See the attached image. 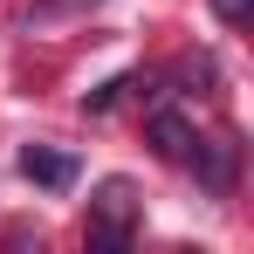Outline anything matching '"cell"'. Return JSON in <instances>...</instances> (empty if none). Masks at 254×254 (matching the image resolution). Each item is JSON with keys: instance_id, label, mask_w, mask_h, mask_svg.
<instances>
[{"instance_id": "6da1fadb", "label": "cell", "mask_w": 254, "mask_h": 254, "mask_svg": "<svg viewBox=\"0 0 254 254\" xmlns=\"http://www.w3.org/2000/svg\"><path fill=\"white\" fill-rule=\"evenodd\" d=\"M130 220H137V186L130 179H103L96 192H89V241L110 254L130 248Z\"/></svg>"}, {"instance_id": "7a4b0ae2", "label": "cell", "mask_w": 254, "mask_h": 254, "mask_svg": "<svg viewBox=\"0 0 254 254\" xmlns=\"http://www.w3.org/2000/svg\"><path fill=\"white\" fill-rule=\"evenodd\" d=\"M186 165L199 172V186H206V192H220V199H227V192H234V172H241V144H234V137L192 144V158H186Z\"/></svg>"}, {"instance_id": "3957f363", "label": "cell", "mask_w": 254, "mask_h": 254, "mask_svg": "<svg viewBox=\"0 0 254 254\" xmlns=\"http://www.w3.org/2000/svg\"><path fill=\"white\" fill-rule=\"evenodd\" d=\"M144 137H151V151H158L165 165H186V158H192V144H199V130L186 124L179 110H151V124H144Z\"/></svg>"}, {"instance_id": "277c9868", "label": "cell", "mask_w": 254, "mask_h": 254, "mask_svg": "<svg viewBox=\"0 0 254 254\" xmlns=\"http://www.w3.org/2000/svg\"><path fill=\"white\" fill-rule=\"evenodd\" d=\"M21 179L28 186H48V192H69L76 186V158L69 151H48V144H28L21 151Z\"/></svg>"}, {"instance_id": "5b68a950", "label": "cell", "mask_w": 254, "mask_h": 254, "mask_svg": "<svg viewBox=\"0 0 254 254\" xmlns=\"http://www.w3.org/2000/svg\"><path fill=\"white\" fill-rule=\"evenodd\" d=\"M130 83H137V76H110L103 89H89V96H83V110H89V117H103V110H110V103H117V96H124Z\"/></svg>"}, {"instance_id": "8992f818", "label": "cell", "mask_w": 254, "mask_h": 254, "mask_svg": "<svg viewBox=\"0 0 254 254\" xmlns=\"http://www.w3.org/2000/svg\"><path fill=\"white\" fill-rule=\"evenodd\" d=\"M248 7H254V0H213V14H220V21H234V28L248 21Z\"/></svg>"}]
</instances>
